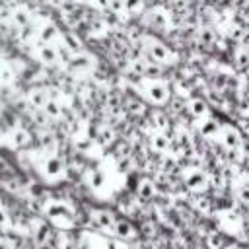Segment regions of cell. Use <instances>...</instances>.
<instances>
[{
  "label": "cell",
  "instance_id": "obj_1",
  "mask_svg": "<svg viewBox=\"0 0 249 249\" xmlns=\"http://www.w3.org/2000/svg\"><path fill=\"white\" fill-rule=\"evenodd\" d=\"M89 218H91V222L97 226V228H103V230H113V224H115V216L109 212V210H93L91 214H89Z\"/></svg>",
  "mask_w": 249,
  "mask_h": 249
},
{
  "label": "cell",
  "instance_id": "obj_2",
  "mask_svg": "<svg viewBox=\"0 0 249 249\" xmlns=\"http://www.w3.org/2000/svg\"><path fill=\"white\" fill-rule=\"evenodd\" d=\"M43 171L49 175V177H58V175H62V171H64V163H62V160L58 158V156H47L45 158V161H43Z\"/></svg>",
  "mask_w": 249,
  "mask_h": 249
},
{
  "label": "cell",
  "instance_id": "obj_3",
  "mask_svg": "<svg viewBox=\"0 0 249 249\" xmlns=\"http://www.w3.org/2000/svg\"><path fill=\"white\" fill-rule=\"evenodd\" d=\"M113 233L119 237V239H132L136 235V230L130 222L126 220H115L113 224Z\"/></svg>",
  "mask_w": 249,
  "mask_h": 249
},
{
  "label": "cell",
  "instance_id": "obj_4",
  "mask_svg": "<svg viewBox=\"0 0 249 249\" xmlns=\"http://www.w3.org/2000/svg\"><path fill=\"white\" fill-rule=\"evenodd\" d=\"M185 183L191 191H200L206 187V175L202 171H189L185 177Z\"/></svg>",
  "mask_w": 249,
  "mask_h": 249
},
{
  "label": "cell",
  "instance_id": "obj_5",
  "mask_svg": "<svg viewBox=\"0 0 249 249\" xmlns=\"http://www.w3.org/2000/svg\"><path fill=\"white\" fill-rule=\"evenodd\" d=\"M154 193H156V187H154L150 181H142V183L138 185V195H140L142 198H152Z\"/></svg>",
  "mask_w": 249,
  "mask_h": 249
},
{
  "label": "cell",
  "instance_id": "obj_6",
  "mask_svg": "<svg viewBox=\"0 0 249 249\" xmlns=\"http://www.w3.org/2000/svg\"><path fill=\"white\" fill-rule=\"evenodd\" d=\"M208 245H210L212 249H222V247H224V237H222L220 233H210V235H208Z\"/></svg>",
  "mask_w": 249,
  "mask_h": 249
},
{
  "label": "cell",
  "instance_id": "obj_7",
  "mask_svg": "<svg viewBox=\"0 0 249 249\" xmlns=\"http://www.w3.org/2000/svg\"><path fill=\"white\" fill-rule=\"evenodd\" d=\"M237 193H239V198H241L245 204H249V187H241Z\"/></svg>",
  "mask_w": 249,
  "mask_h": 249
},
{
  "label": "cell",
  "instance_id": "obj_8",
  "mask_svg": "<svg viewBox=\"0 0 249 249\" xmlns=\"http://www.w3.org/2000/svg\"><path fill=\"white\" fill-rule=\"evenodd\" d=\"M105 249H121V245H119L117 239H107L105 241Z\"/></svg>",
  "mask_w": 249,
  "mask_h": 249
},
{
  "label": "cell",
  "instance_id": "obj_9",
  "mask_svg": "<svg viewBox=\"0 0 249 249\" xmlns=\"http://www.w3.org/2000/svg\"><path fill=\"white\" fill-rule=\"evenodd\" d=\"M224 249H241L239 245H228V247H224Z\"/></svg>",
  "mask_w": 249,
  "mask_h": 249
}]
</instances>
